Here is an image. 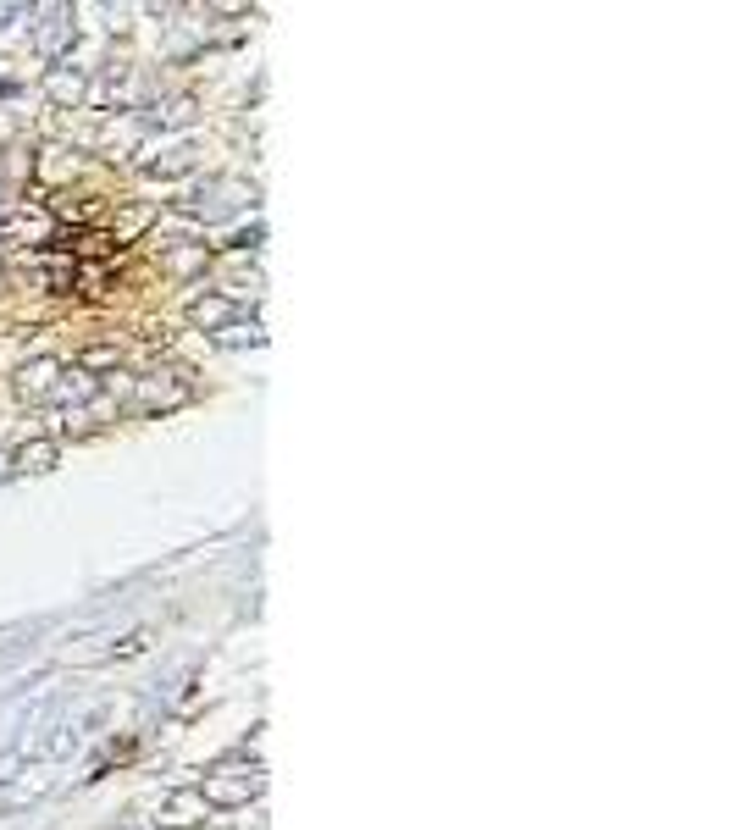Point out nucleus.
Wrapping results in <instances>:
<instances>
[{
	"mask_svg": "<svg viewBox=\"0 0 736 830\" xmlns=\"http://www.w3.org/2000/svg\"><path fill=\"white\" fill-rule=\"evenodd\" d=\"M17 460H23V471H45L50 449H45V443H39V449H23V454H17Z\"/></svg>",
	"mask_w": 736,
	"mask_h": 830,
	"instance_id": "3",
	"label": "nucleus"
},
{
	"mask_svg": "<svg viewBox=\"0 0 736 830\" xmlns=\"http://www.w3.org/2000/svg\"><path fill=\"white\" fill-rule=\"evenodd\" d=\"M45 377H50V366H34V371H23V393H45Z\"/></svg>",
	"mask_w": 736,
	"mask_h": 830,
	"instance_id": "2",
	"label": "nucleus"
},
{
	"mask_svg": "<svg viewBox=\"0 0 736 830\" xmlns=\"http://www.w3.org/2000/svg\"><path fill=\"white\" fill-rule=\"evenodd\" d=\"M45 626H50L45 615H39V620H12V626H0V648H12V642H34Z\"/></svg>",
	"mask_w": 736,
	"mask_h": 830,
	"instance_id": "1",
	"label": "nucleus"
}]
</instances>
